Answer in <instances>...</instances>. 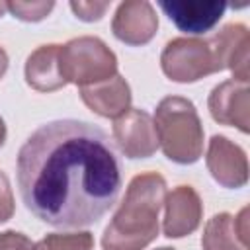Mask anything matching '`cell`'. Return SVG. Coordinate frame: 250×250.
Masks as SVG:
<instances>
[{
    "instance_id": "obj_1",
    "label": "cell",
    "mask_w": 250,
    "mask_h": 250,
    "mask_svg": "<svg viewBox=\"0 0 250 250\" xmlns=\"http://www.w3.org/2000/svg\"><path fill=\"white\" fill-rule=\"evenodd\" d=\"M121 160L109 135L80 119H55L21 145L16 178L23 205L57 229L98 223L121 191Z\"/></svg>"
},
{
    "instance_id": "obj_2",
    "label": "cell",
    "mask_w": 250,
    "mask_h": 250,
    "mask_svg": "<svg viewBox=\"0 0 250 250\" xmlns=\"http://www.w3.org/2000/svg\"><path fill=\"white\" fill-rule=\"evenodd\" d=\"M166 199V182L145 172L129 182L123 201L102 236L104 250H143L158 236V215Z\"/></svg>"
},
{
    "instance_id": "obj_3",
    "label": "cell",
    "mask_w": 250,
    "mask_h": 250,
    "mask_svg": "<svg viewBox=\"0 0 250 250\" xmlns=\"http://www.w3.org/2000/svg\"><path fill=\"white\" fill-rule=\"evenodd\" d=\"M154 131L166 158L176 164H193L203 154V125L193 102L166 96L156 105Z\"/></svg>"
},
{
    "instance_id": "obj_4",
    "label": "cell",
    "mask_w": 250,
    "mask_h": 250,
    "mask_svg": "<svg viewBox=\"0 0 250 250\" xmlns=\"http://www.w3.org/2000/svg\"><path fill=\"white\" fill-rule=\"evenodd\" d=\"M59 64L64 82L76 86H92L117 74L115 53L100 39L82 35L66 41L59 49Z\"/></svg>"
},
{
    "instance_id": "obj_5",
    "label": "cell",
    "mask_w": 250,
    "mask_h": 250,
    "mask_svg": "<svg viewBox=\"0 0 250 250\" xmlns=\"http://www.w3.org/2000/svg\"><path fill=\"white\" fill-rule=\"evenodd\" d=\"M160 66L170 80L184 84L223 70L211 39L197 37H176L168 41L160 55Z\"/></svg>"
},
{
    "instance_id": "obj_6",
    "label": "cell",
    "mask_w": 250,
    "mask_h": 250,
    "mask_svg": "<svg viewBox=\"0 0 250 250\" xmlns=\"http://www.w3.org/2000/svg\"><path fill=\"white\" fill-rule=\"evenodd\" d=\"M113 141L127 158H148L158 148L152 117L137 107H129L113 121Z\"/></svg>"
},
{
    "instance_id": "obj_7",
    "label": "cell",
    "mask_w": 250,
    "mask_h": 250,
    "mask_svg": "<svg viewBox=\"0 0 250 250\" xmlns=\"http://www.w3.org/2000/svg\"><path fill=\"white\" fill-rule=\"evenodd\" d=\"M211 117L221 125L250 131V88L244 82L225 80L217 84L207 100Z\"/></svg>"
},
{
    "instance_id": "obj_8",
    "label": "cell",
    "mask_w": 250,
    "mask_h": 250,
    "mask_svg": "<svg viewBox=\"0 0 250 250\" xmlns=\"http://www.w3.org/2000/svg\"><path fill=\"white\" fill-rule=\"evenodd\" d=\"M207 168L217 184L229 189H238L248 182L246 152L223 135H213L205 156Z\"/></svg>"
},
{
    "instance_id": "obj_9",
    "label": "cell",
    "mask_w": 250,
    "mask_h": 250,
    "mask_svg": "<svg viewBox=\"0 0 250 250\" xmlns=\"http://www.w3.org/2000/svg\"><path fill=\"white\" fill-rule=\"evenodd\" d=\"M158 29V16L146 0H127L115 10L111 31L125 45L139 47L146 45Z\"/></svg>"
},
{
    "instance_id": "obj_10",
    "label": "cell",
    "mask_w": 250,
    "mask_h": 250,
    "mask_svg": "<svg viewBox=\"0 0 250 250\" xmlns=\"http://www.w3.org/2000/svg\"><path fill=\"white\" fill-rule=\"evenodd\" d=\"M158 6L180 31L191 35L211 31L227 10V4L219 0H160Z\"/></svg>"
},
{
    "instance_id": "obj_11",
    "label": "cell",
    "mask_w": 250,
    "mask_h": 250,
    "mask_svg": "<svg viewBox=\"0 0 250 250\" xmlns=\"http://www.w3.org/2000/svg\"><path fill=\"white\" fill-rule=\"evenodd\" d=\"M209 39L217 51L221 68H229L234 76L232 80L248 84L250 80V64H248L250 31L248 27L244 23H227Z\"/></svg>"
},
{
    "instance_id": "obj_12",
    "label": "cell",
    "mask_w": 250,
    "mask_h": 250,
    "mask_svg": "<svg viewBox=\"0 0 250 250\" xmlns=\"http://www.w3.org/2000/svg\"><path fill=\"white\" fill-rule=\"evenodd\" d=\"M164 207H166V215H164L162 230L168 238L188 236L201 223V215H203L201 197L191 186L174 188L166 195Z\"/></svg>"
},
{
    "instance_id": "obj_13",
    "label": "cell",
    "mask_w": 250,
    "mask_h": 250,
    "mask_svg": "<svg viewBox=\"0 0 250 250\" xmlns=\"http://www.w3.org/2000/svg\"><path fill=\"white\" fill-rule=\"evenodd\" d=\"M203 250H248V207L238 215H213L201 234Z\"/></svg>"
},
{
    "instance_id": "obj_14",
    "label": "cell",
    "mask_w": 250,
    "mask_h": 250,
    "mask_svg": "<svg viewBox=\"0 0 250 250\" xmlns=\"http://www.w3.org/2000/svg\"><path fill=\"white\" fill-rule=\"evenodd\" d=\"M82 102L102 117H119L131 105V88L127 80L119 74L111 76L109 80L82 86L80 88Z\"/></svg>"
},
{
    "instance_id": "obj_15",
    "label": "cell",
    "mask_w": 250,
    "mask_h": 250,
    "mask_svg": "<svg viewBox=\"0 0 250 250\" xmlns=\"http://www.w3.org/2000/svg\"><path fill=\"white\" fill-rule=\"evenodd\" d=\"M59 49L61 45L49 43L37 47L25 61V82L37 92H55L62 88L66 82L61 74L59 64Z\"/></svg>"
},
{
    "instance_id": "obj_16",
    "label": "cell",
    "mask_w": 250,
    "mask_h": 250,
    "mask_svg": "<svg viewBox=\"0 0 250 250\" xmlns=\"http://www.w3.org/2000/svg\"><path fill=\"white\" fill-rule=\"evenodd\" d=\"M37 250H92L94 236L92 232H53L43 236L37 244Z\"/></svg>"
},
{
    "instance_id": "obj_17",
    "label": "cell",
    "mask_w": 250,
    "mask_h": 250,
    "mask_svg": "<svg viewBox=\"0 0 250 250\" xmlns=\"http://www.w3.org/2000/svg\"><path fill=\"white\" fill-rule=\"evenodd\" d=\"M8 12L21 21H41L55 8V2H6Z\"/></svg>"
},
{
    "instance_id": "obj_18",
    "label": "cell",
    "mask_w": 250,
    "mask_h": 250,
    "mask_svg": "<svg viewBox=\"0 0 250 250\" xmlns=\"http://www.w3.org/2000/svg\"><path fill=\"white\" fill-rule=\"evenodd\" d=\"M107 8H109V2H70V10L82 21H96V20H100L105 14Z\"/></svg>"
},
{
    "instance_id": "obj_19",
    "label": "cell",
    "mask_w": 250,
    "mask_h": 250,
    "mask_svg": "<svg viewBox=\"0 0 250 250\" xmlns=\"http://www.w3.org/2000/svg\"><path fill=\"white\" fill-rule=\"evenodd\" d=\"M0 250H37L35 242L18 230L0 232Z\"/></svg>"
},
{
    "instance_id": "obj_20",
    "label": "cell",
    "mask_w": 250,
    "mask_h": 250,
    "mask_svg": "<svg viewBox=\"0 0 250 250\" xmlns=\"http://www.w3.org/2000/svg\"><path fill=\"white\" fill-rule=\"evenodd\" d=\"M14 215V193L8 176L0 170V223H6Z\"/></svg>"
},
{
    "instance_id": "obj_21",
    "label": "cell",
    "mask_w": 250,
    "mask_h": 250,
    "mask_svg": "<svg viewBox=\"0 0 250 250\" xmlns=\"http://www.w3.org/2000/svg\"><path fill=\"white\" fill-rule=\"evenodd\" d=\"M6 70H8V53L0 47V78L6 74Z\"/></svg>"
},
{
    "instance_id": "obj_22",
    "label": "cell",
    "mask_w": 250,
    "mask_h": 250,
    "mask_svg": "<svg viewBox=\"0 0 250 250\" xmlns=\"http://www.w3.org/2000/svg\"><path fill=\"white\" fill-rule=\"evenodd\" d=\"M6 143V123H4V119L0 117V146Z\"/></svg>"
},
{
    "instance_id": "obj_23",
    "label": "cell",
    "mask_w": 250,
    "mask_h": 250,
    "mask_svg": "<svg viewBox=\"0 0 250 250\" xmlns=\"http://www.w3.org/2000/svg\"><path fill=\"white\" fill-rule=\"evenodd\" d=\"M6 12H8V8H6V2H0V18H2Z\"/></svg>"
},
{
    "instance_id": "obj_24",
    "label": "cell",
    "mask_w": 250,
    "mask_h": 250,
    "mask_svg": "<svg viewBox=\"0 0 250 250\" xmlns=\"http://www.w3.org/2000/svg\"><path fill=\"white\" fill-rule=\"evenodd\" d=\"M156 250H174V248H170V246H162V248H156Z\"/></svg>"
}]
</instances>
